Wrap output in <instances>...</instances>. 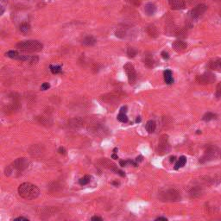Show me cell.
I'll list each match as a JSON object with an SVG mask.
<instances>
[{
    "label": "cell",
    "mask_w": 221,
    "mask_h": 221,
    "mask_svg": "<svg viewBox=\"0 0 221 221\" xmlns=\"http://www.w3.org/2000/svg\"><path fill=\"white\" fill-rule=\"evenodd\" d=\"M18 193L22 199H35L40 194V190L37 186L30 182L22 183L18 187Z\"/></svg>",
    "instance_id": "6da1fadb"
},
{
    "label": "cell",
    "mask_w": 221,
    "mask_h": 221,
    "mask_svg": "<svg viewBox=\"0 0 221 221\" xmlns=\"http://www.w3.org/2000/svg\"><path fill=\"white\" fill-rule=\"evenodd\" d=\"M29 161L24 157L22 158H17V160H15L11 165L7 166L5 168V175L7 176H10L11 174L14 172V170L17 172H22L24 171L26 168H28L29 167Z\"/></svg>",
    "instance_id": "3957f363"
},
{
    "label": "cell",
    "mask_w": 221,
    "mask_h": 221,
    "mask_svg": "<svg viewBox=\"0 0 221 221\" xmlns=\"http://www.w3.org/2000/svg\"><path fill=\"white\" fill-rule=\"evenodd\" d=\"M127 110H128V107L126 106V105H124V106H122L121 108H120V110H119V112L126 113V112H127Z\"/></svg>",
    "instance_id": "f35d334b"
},
{
    "label": "cell",
    "mask_w": 221,
    "mask_h": 221,
    "mask_svg": "<svg viewBox=\"0 0 221 221\" xmlns=\"http://www.w3.org/2000/svg\"><path fill=\"white\" fill-rule=\"evenodd\" d=\"M96 42H97L96 39L92 36H87L84 37L82 40V44L86 45V46H93Z\"/></svg>",
    "instance_id": "e0dca14e"
},
{
    "label": "cell",
    "mask_w": 221,
    "mask_h": 221,
    "mask_svg": "<svg viewBox=\"0 0 221 221\" xmlns=\"http://www.w3.org/2000/svg\"><path fill=\"white\" fill-rule=\"evenodd\" d=\"M164 80L167 84L171 85L174 83V78H173V74L170 70L167 69L164 71Z\"/></svg>",
    "instance_id": "ac0fdd59"
},
{
    "label": "cell",
    "mask_w": 221,
    "mask_h": 221,
    "mask_svg": "<svg viewBox=\"0 0 221 221\" xmlns=\"http://www.w3.org/2000/svg\"><path fill=\"white\" fill-rule=\"evenodd\" d=\"M146 32L149 35L150 37L152 38H155L157 37L158 36V31H157V29L154 26V25H149L148 27L146 28Z\"/></svg>",
    "instance_id": "2e32d148"
},
{
    "label": "cell",
    "mask_w": 221,
    "mask_h": 221,
    "mask_svg": "<svg viewBox=\"0 0 221 221\" xmlns=\"http://www.w3.org/2000/svg\"><path fill=\"white\" fill-rule=\"evenodd\" d=\"M90 181H91V176L90 175H85L79 180V183L81 186H85V185H87L90 182Z\"/></svg>",
    "instance_id": "83f0119b"
},
{
    "label": "cell",
    "mask_w": 221,
    "mask_h": 221,
    "mask_svg": "<svg viewBox=\"0 0 221 221\" xmlns=\"http://www.w3.org/2000/svg\"><path fill=\"white\" fill-rule=\"evenodd\" d=\"M209 66H210L212 69H214V70H220L221 59H216L214 61H212L209 63Z\"/></svg>",
    "instance_id": "44dd1931"
},
{
    "label": "cell",
    "mask_w": 221,
    "mask_h": 221,
    "mask_svg": "<svg viewBox=\"0 0 221 221\" xmlns=\"http://www.w3.org/2000/svg\"><path fill=\"white\" fill-rule=\"evenodd\" d=\"M155 11H156V7L154 4L152 3H149L147 4L145 7H144V11L145 13L148 15V16H153L154 14L155 13Z\"/></svg>",
    "instance_id": "5bb4252c"
},
{
    "label": "cell",
    "mask_w": 221,
    "mask_h": 221,
    "mask_svg": "<svg viewBox=\"0 0 221 221\" xmlns=\"http://www.w3.org/2000/svg\"><path fill=\"white\" fill-rule=\"evenodd\" d=\"M196 133H197V134H201V131H199V130H198V131H196Z\"/></svg>",
    "instance_id": "c3c4849f"
},
{
    "label": "cell",
    "mask_w": 221,
    "mask_h": 221,
    "mask_svg": "<svg viewBox=\"0 0 221 221\" xmlns=\"http://www.w3.org/2000/svg\"><path fill=\"white\" fill-rule=\"evenodd\" d=\"M17 48L21 51L24 52H40L43 49V45L42 44L38 41L35 40H29V41H22L17 44Z\"/></svg>",
    "instance_id": "7a4b0ae2"
},
{
    "label": "cell",
    "mask_w": 221,
    "mask_h": 221,
    "mask_svg": "<svg viewBox=\"0 0 221 221\" xmlns=\"http://www.w3.org/2000/svg\"><path fill=\"white\" fill-rule=\"evenodd\" d=\"M19 29L22 33H27L30 30V25L28 22H22L19 27Z\"/></svg>",
    "instance_id": "cb8c5ba5"
},
{
    "label": "cell",
    "mask_w": 221,
    "mask_h": 221,
    "mask_svg": "<svg viewBox=\"0 0 221 221\" xmlns=\"http://www.w3.org/2000/svg\"><path fill=\"white\" fill-rule=\"evenodd\" d=\"M187 163V158L184 156V155H182L178 160H177L176 163H175V169L177 170V169H179L180 168H182L185 166V164Z\"/></svg>",
    "instance_id": "ffe728a7"
},
{
    "label": "cell",
    "mask_w": 221,
    "mask_h": 221,
    "mask_svg": "<svg viewBox=\"0 0 221 221\" xmlns=\"http://www.w3.org/2000/svg\"><path fill=\"white\" fill-rule=\"evenodd\" d=\"M220 15H221V11H220Z\"/></svg>",
    "instance_id": "681fc988"
},
{
    "label": "cell",
    "mask_w": 221,
    "mask_h": 221,
    "mask_svg": "<svg viewBox=\"0 0 221 221\" xmlns=\"http://www.w3.org/2000/svg\"><path fill=\"white\" fill-rule=\"evenodd\" d=\"M216 115L214 113H212V112H207V113H206L203 117H202V119L206 122H208V121H211V120H212V119H215L216 118Z\"/></svg>",
    "instance_id": "4316f807"
},
{
    "label": "cell",
    "mask_w": 221,
    "mask_h": 221,
    "mask_svg": "<svg viewBox=\"0 0 221 221\" xmlns=\"http://www.w3.org/2000/svg\"><path fill=\"white\" fill-rule=\"evenodd\" d=\"M155 220H164V221H167V220H168V219H167V218H164V217H159V218H157V219H155Z\"/></svg>",
    "instance_id": "b9f144b4"
},
{
    "label": "cell",
    "mask_w": 221,
    "mask_h": 221,
    "mask_svg": "<svg viewBox=\"0 0 221 221\" xmlns=\"http://www.w3.org/2000/svg\"><path fill=\"white\" fill-rule=\"evenodd\" d=\"M58 152L61 154V155H65L66 154V149L64 147H60L59 149H58Z\"/></svg>",
    "instance_id": "8d00e7d4"
},
{
    "label": "cell",
    "mask_w": 221,
    "mask_h": 221,
    "mask_svg": "<svg viewBox=\"0 0 221 221\" xmlns=\"http://www.w3.org/2000/svg\"><path fill=\"white\" fill-rule=\"evenodd\" d=\"M49 189L51 192H58L59 190L61 189V186L58 182H53L51 183V185L49 186Z\"/></svg>",
    "instance_id": "f1b7e54d"
},
{
    "label": "cell",
    "mask_w": 221,
    "mask_h": 221,
    "mask_svg": "<svg viewBox=\"0 0 221 221\" xmlns=\"http://www.w3.org/2000/svg\"><path fill=\"white\" fill-rule=\"evenodd\" d=\"M125 34H126V32H125V30L124 29H117L116 30V32H115V35H116V36L117 37H118V38H124V36H125Z\"/></svg>",
    "instance_id": "4dcf8cb0"
},
{
    "label": "cell",
    "mask_w": 221,
    "mask_h": 221,
    "mask_svg": "<svg viewBox=\"0 0 221 221\" xmlns=\"http://www.w3.org/2000/svg\"><path fill=\"white\" fill-rule=\"evenodd\" d=\"M127 2H129L131 5H132L134 6H139L141 5V2L140 0H126Z\"/></svg>",
    "instance_id": "d6a6232c"
},
{
    "label": "cell",
    "mask_w": 221,
    "mask_h": 221,
    "mask_svg": "<svg viewBox=\"0 0 221 221\" xmlns=\"http://www.w3.org/2000/svg\"><path fill=\"white\" fill-rule=\"evenodd\" d=\"M123 97V94L120 92H111V93H108L101 96V100H103L104 102L106 103H112V102H116L117 100H119Z\"/></svg>",
    "instance_id": "52a82bcc"
},
{
    "label": "cell",
    "mask_w": 221,
    "mask_h": 221,
    "mask_svg": "<svg viewBox=\"0 0 221 221\" xmlns=\"http://www.w3.org/2000/svg\"><path fill=\"white\" fill-rule=\"evenodd\" d=\"M21 107H22V105L19 103V101L15 100L11 103V105L7 107V110H8V111H11V112H15V111H17V110H20Z\"/></svg>",
    "instance_id": "9a60e30c"
},
{
    "label": "cell",
    "mask_w": 221,
    "mask_h": 221,
    "mask_svg": "<svg viewBox=\"0 0 221 221\" xmlns=\"http://www.w3.org/2000/svg\"><path fill=\"white\" fill-rule=\"evenodd\" d=\"M14 220H29V219L25 217H18L17 219H14Z\"/></svg>",
    "instance_id": "60d3db41"
},
{
    "label": "cell",
    "mask_w": 221,
    "mask_h": 221,
    "mask_svg": "<svg viewBox=\"0 0 221 221\" xmlns=\"http://www.w3.org/2000/svg\"><path fill=\"white\" fill-rule=\"evenodd\" d=\"M43 153V149L42 147L39 146V145H33L32 147L29 148V154L34 156V157H39V156H42Z\"/></svg>",
    "instance_id": "7c38bea8"
},
{
    "label": "cell",
    "mask_w": 221,
    "mask_h": 221,
    "mask_svg": "<svg viewBox=\"0 0 221 221\" xmlns=\"http://www.w3.org/2000/svg\"><path fill=\"white\" fill-rule=\"evenodd\" d=\"M162 58H163V59H165V60H168V59L169 58V55H168V52H166V51H162Z\"/></svg>",
    "instance_id": "d590c367"
},
{
    "label": "cell",
    "mask_w": 221,
    "mask_h": 221,
    "mask_svg": "<svg viewBox=\"0 0 221 221\" xmlns=\"http://www.w3.org/2000/svg\"><path fill=\"white\" fill-rule=\"evenodd\" d=\"M111 158H112V159H118V156H117V155H116V154L114 153V154L111 155Z\"/></svg>",
    "instance_id": "ee69618b"
},
{
    "label": "cell",
    "mask_w": 221,
    "mask_h": 221,
    "mask_svg": "<svg viewBox=\"0 0 221 221\" xmlns=\"http://www.w3.org/2000/svg\"><path fill=\"white\" fill-rule=\"evenodd\" d=\"M188 45L186 42H184L182 41H175L174 43H173V48L174 49L177 51V52H182L184 50L187 49Z\"/></svg>",
    "instance_id": "4fadbf2b"
},
{
    "label": "cell",
    "mask_w": 221,
    "mask_h": 221,
    "mask_svg": "<svg viewBox=\"0 0 221 221\" xmlns=\"http://www.w3.org/2000/svg\"><path fill=\"white\" fill-rule=\"evenodd\" d=\"M124 72L126 73L129 83L131 85H133L137 80V73H136L134 66L131 63H126L124 66Z\"/></svg>",
    "instance_id": "8992f818"
},
{
    "label": "cell",
    "mask_w": 221,
    "mask_h": 221,
    "mask_svg": "<svg viewBox=\"0 0 221 221\" xmlns=\"http://www.w3.org/2000/svg\"><path fill=\"white\" fill-rule=\"evenodd\" d=\"M143 159H144V157H143V155H139V156H138V157L136 158V160H135V162H136L137 163H139L140 162H142V161H143Z\"/></svg>",
    "instance_id": "ab89813d"
},
{
    "label": "cell",
    "mask_w": 221,
    "mask_h": 221,
    "mask_svg": "<svg viewBox=\"0 0 221 221\" xmlns=\"http://www.w3.org/2000/svg\"><path fill=\"white\" fill-rule=\"evenodd\" d=\"M49 87H50L49 83L44 82L42 86H41V90H42V91H46V90H48Z\"/></svg>",
    "instance_id": "836d02e7"
},
{
    "label": "cell",
    "mask_w": 221,
    "mask_h": 221,
    "mask_svg": "<svg viewBox=\"0 0 221 221\" xmlns=\"http://www.w3.org/2000/svg\"><path fill=\"white\" fill-rule=\"evenodd\" d=\"M136 122H137V123L141 122V117H137V120H136Z\"/></svg>",
    "instance_id": "bcb514c9"
},
{
    "label": "cell",
    "mask_w": 221,
    "mask_h": 221,
    "mask_svg": "<svg viewBox=\"0 0 221 221\" xmlns=\"http://www.w3.org/2000/svg\"><path fill=\"white\" fill-rule=\"evenodd\" d=\"M117 120L121 123H127L128 122V117L126 116V113H123V112H119V114L117 117Z\"/></svg>",
    "instance_id": "f546056e"
},
{
    "label": "cell",
    "mask_w": 221,
    "mask_h": 221,
    "mask_svg": "<svg viewBox=\"0 0 221 221\" xmlns=\"http://www.w3.org/2000/svg\"><path fill=\"white\" fill-rule=\"evenodd\" d=\"M175 159H176V157L175 156H170V162H175Z\"/></svg>",
    "instance_id": "f6af8a7d"
},
{
    "label": "cell",
    "mask_w": 221,
    "mask_h": 221,
    "mask_svg": "<svg viewBox=\"0 0 221 221\" xmlns=\"http://www.w3.org/2000/svg\"><path fill=\"white\" fill-rule=\"evenodd\" d=\"M145 128H146V131H148V133H149V134L153 133L155 131V128H156L155 122L153 121V120H149V121L147 122Z\"/></svg>",
    "instance_id": "d6986e66"
},
{
    "label": "cell",
    "mask_w": 221,
    "mask_h": 221,
    "mask_svg": "<svg viewBox=\"0 0 221 221\" xmlns=\"http://www.w3.org/2000/svg\"><path fill=\"white\" fill-rule=\"evenodd\" d=\"M168 4L173 10H182L185 8L184 0H168Z\"/></svg>",
    "instance_id": "8fae6325"
},
{
    "label": "cell",
    "mask_w": 221,
    "mask_h": 221,
    "mask_svg": "<svg viewBox=\"0 0 221 221\" xmlns=\"http://www.w3.org/2000/svg\"><path fill=\"white\" fill-rule=\"evenodd\" d=\"M144 65L147 66V67H149V68H151V67H153V66H155V61H154V59L151 56H146V57H144Z\"/></svg>",
    "instance_id": "7402d4cb"
},
{
    "label": "cell",
    "mask_w": 221,
    "mask_h": 221,
    "mask_svg": "<svg viewBox=\"0 0 221 221\" xmlns=\"http://www.w3.org/2000/svg\"><path fill=\"white\" fill-rule=\"evenodd\" d=\"M111 184H112L113 186H116V187H118L120 183L118 182H111Z\"/></svg>",
    "instance_id": "7bdbcfd3"
},
{
    "label": "cell",
    "mask_w": 221,
    "mask_h": 221,
    "mask_svg": "<svg viewBox=\"0 0 221 221\" xmlns=\"http://www.w3.org/2000/svg\"><path fill=\"white\" fill-rule=\"evenodd\" d=\"M117 151V148H114V149H113V152H114V153H116Z\"/></svg>",
    "instance_id": "7dc6e473"
},
{
    "label": "cell",
    "mask_w": 221,
    "mask_h": 221,
    "mask_svg": "<svg viewBox=\"0 0 221 221\" xmlns=\"http://www.w3.org/2000/svg\"><path fill=\"white\" fill-rule=\"evenodd\" d=\"M206 10H207V6L206 5H203V4L198 5L190 11V16L193 19H196V18L200 17L201 15H203Z\"/></svg>",
    "instance_id": "ba28073f"
},
{
    "label": "cell",
    "mask_w": 221,
    "mask_h": 221,
    "mask_svg": "<svg viewBox=\"0 0 221 221\" xmlns=\"http://www.w3.org/2000/svg\"><path fill=\"white\" fill-rule=\"evenodd\" d=\"M50 71L52 73L54 74H57V73H60L61 72V66L60 65H50L49 66Z\"/></svg>",
    "instance_id": "d4e9b609"
},
{
    "label": "cell",
    "mask_w": 221,
    "mask_h": 221,
    "mask_svg": "<svg viewBox=\"0 0 221 221\" xmlns=\"http://www.w3.org/2000/svg\"><path fill=\"white\" fill-rule=\"evenodd\" d=\"M162 199L163 201L175 202L181 199V194L175 189H168V190H166L165 192L162 194Z\"/></svg>",
    "instance_id": "5b68a950"
},
{
    "label": "cell",
    "mask_w": 221,
    "mask_h": 221,
    "mask_svg": "<svg viewBox=\"0 0 221 221\" xmlns=\"http://www.w3.org/2000/svg\"><path fill=\"white\" fill-rule=\"evenodd\" d=\"M20 54L17 52V50H10L6 53V56L10 57V58H12V59H18Z\"/></svg>",
    "instance_id": "484cf974"
},
{
    "label": "cell",
    "mask_w": 221,
    "mask_h": 221,
    "mask_svg": "<svg viewBox=\"0 0 221 221\" xmlns=\"http://www.w3.org/2000/svg\"><path fill=\"white\" fill-rule=\"evenodd\" d=\"M196 80H197V81L199 84H209V83H212L215 80V77L212 74H211V73H206V74H203V75L197 76Z\"/></svg>",
    "instance_id": "9c48e42d"
},
{
    "label": "cell",
    "mask_w": 221,
    "mask_h": 221,
    "mask_svg": "<svg viewBox=\"0 0 221 221\" xmlns=\"http://www.w3.org/2000/svg\"><path fill=\"white\" fill-rule=\"evenodd\" d=\"M38 57L37 56H30V59H29V62L32 63V64H36L38 62Z\"/></svg>",
    "instance_id": "e575fe53"
},
{
    "label": "cell",
    "mask_w": 221,
    "mask_h": 221,
    "mask_svg": "<svg viewBox=\"0 0 221 221\" xmlns=\"http://www.w3.org/2000/svg\"><path fill=\"white\" fill-rule=\"evenodd\" d=\"M170 149V145L168 144V135H162L161 136L157 147V153L159 155H162L167 154Z\"/></svg>",
    "instance_id": "277c9868"
},
{
    "label": "cell",
    "mask_w": 221,
    "mask_h": 221,
    "mask_svg": "<svg viewBox=\"0 0 221 221\" xmlns=\"http://www.w3.org/2000/svg\"><path fill=\"white\" fill-rule=\"evenodd\" d=\"M137 54H138V50L136 49L135 48H129L127 49V55L130 58L135 57Z\"/></svg>",
    "instance_id": "1f68e13d"
},
{
    "label": "cell",
    "mask_w": 221,
    "mask_h": 221,
    "mask_svg": "<svg viewBox=\"0 0 221 221\" xmlns=\"http://www.w3.org/2000/svg\"><path fill=\"white\" fill-rule=\"evenodd\" d=\"M190 196L193 198V199H195V198H198L199 195H200V193H201V190L199 189V188H193L191 189V191H190Z\"/></svg>",
    "instance_id": "603a6c76"
},
{
    "label": "cell",
    "mask_w": 221,
    "mask_h": 221,
    "mask_svg": "<svg viewBox=\"0 0 221 221\" xmlns=\"http://www.w3.org/2000/svg\"><path fill=\"white\" fill-rule=\"evenodd\" d=\"M93 221H102L103 220V219L101 218V217H99V216H93V217H92V219H91Z\"/></svg>",
    "instance_id": "74e56055"
},
{
    "label": "cell",
    "mask_w": 221,
    "mask_h": 221,
    "mask_svg": "<svg viewBox=\"0 0 221 221\" xmlns=\"http://www.w3.org/2000/svg\"><path fill=\"white\" fill-rule=\"evenodd\" d=\"M85 122L81 117H73L68 120V125L73 129H79L84 126Z\"/></svg>",
    "instance_id": "30bf717a"
}]
</instances>
